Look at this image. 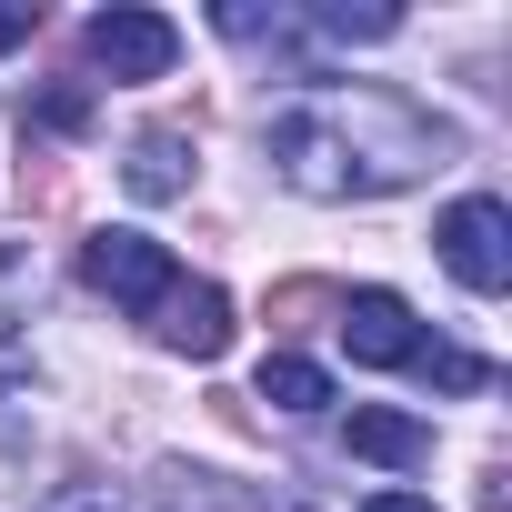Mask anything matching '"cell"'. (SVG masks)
Here are the masks:
<instances>
[{
	"mask_svg": "<svg viewBox=\"0 0 512 512\" xmlns=\"http://www.w3.org/2000/svg\"><path fill=\"white\" fill-rule=\"evenodd\" d=\"M442 121L412 111L402 91L382 81H332V91H302L272 111V171L312 201H372V191H402L442 161Z\"/></svg>",
	"mask_w": 512,
	"mask_h": 512,
	"instance_id": "cell-1",
	"label": "cell"
},
{
	"mask_svg": "<svg viewBox=\"0 0 512 512\" xmlns=\"http://www.w3.org/2000/svg\"><path fill=\"white\" fill-rule=\"evenodd\" d=\"M81 282H91L101 302H121V312H141V322H151V312H161V292H171L181 272H171V251H161L151 231H91V241H81Z\"/></svg>",
	"mask_w": 512,
	"mask_h": 512,
	"instance_id": "cell-2",
	"label": "cell"
},
{
	"mask_svg": "<svg viewBox=\"0 0 512 512\" xmlns=\"http://www.w3.org/2000/svg\"><path fill=\"white\" fill-rule=\"evenodd\" d=\"M432 241H442V262H452V282L462 292H502L512 282V211L492 201V191H472V201H452L442 221H432Z\"/></svg>",
	"mask_w": 512,
	"mask_h": 512,
	"instance_id": "cell-3",
	"label": "cell"
},
{
	"mask_svg": "<svg viewBox=\"0 0 512 512\" xmlns=\"http://www.w3.org/2000/svg\"><path fill=\"white\" fill-rule=\"evenodd\" d=\"M81 61H91V71H111V81H161V71L181 61V31H171L161 11H91Z\"/></svg>",
	"mask_w": 512,
	"mask_h": 512,
	"instance_id": "cell-4",
	"label": "cell"
},
{
	"mask_svg": "<svg viewBox=\"0 0 512 512\" xmlns=\"http://www.w3.org/2000/svg\"><path fill=\"white\" fill-rule=\"evenodd\" d=\"M342 342H352V362H372V372H412L422 352H432V332L412 322V302L402 292H342Z\"/></svg>",
	"mask_w": 512,
	"mask_h": 512,
	"instance_id": "cell-5",
	"label": "cell"
},
{
	"mask_svg": "<svg viewBox=\"0 0 512 512\" xmlns=\"http://www.w3.org/2000/svg\"><path fill=\"white\" fill-rule=\"evenodd\" d=\"M151 332H161L171 352H191V362H221V352H231V292H221V282H171L161 312H151Z\"/></svg>",
	"mask_w": 512,
	"mask_h": 512,
	"instance_id": "cell-6",
	"label": "cell"
},
{
	"mask_svg": "<svg viewBox=\"0 0 512 512\" xmlns=\"http://www.w3.org/2000/svg\"><path fill=\"white\" fill-rule=\"evenodd\" d=\"M181 151H191L181 131H141V141H131V161H121V181H131L141 201H171V191H191V171H181Z\"/></svg>",
	"mask_w": 512,
	"mask_h": 512,
	"instance_id": "cell-7",
	"label": "cell"
},
{
	"mask_svg": "<svg viewBox=\"0 0 512 512\" xmlns=\"http://www.w3.org/2000/svg\"><path fill=\"white\" fill-rule=\"evenodd\" d=\"M352 452L362 462H432V422H412V412H352Z\"/></svg>",
	"mask_w": 512,
	"mask_h": 512,
	"instance_id": "cell-8",
	"label": "cell"
},
{
	"mask_svg": "<svg viewBox=\"0 0 512 512\" xmlns=\"http://www.w3.org/2000/svg\"><path fill=\"white\" fill-rule=\"evenodd\" d=\"M161 512H272V502L221 472H161Z\"/></svg>",
	"mask_w": 512,
	"mask_h": 512,
	"instance_id": "cell-9",
	"label": "cell"
},
{
	"mask_svg": "<svg viewBox=\"0 0 512 512\" xmlns=\"http://www.w3.org/2000/svg\"><path fill=\"white\" fill-rule=\"evenodd\" d=\"M262 402H272V412H332V372L302 362V352H272V362H262Z\"/></svg>",
	"mask_w": 512,
	"mask_h": 512,
	"instance_id": "cell-10",
	"label": "cell"
},
{
	"mask_svg": "<svg viewBox=\"0 0 512 512\" xmlns=\"http://www.w3.org/2000/svg\"><path fill=\"white\" fill-rule=\"evenodd\" d=\"M312 31H322V41H392V31H402V11H342V0H322Z\"/></svg>",
	"mask_w": 512,
	"mask_h": 512,
	"instance_id": "cell-11",
	"label": "cell"
},
{
	"mask_svg": "<svg viewBox=\"0 0 512 512\" xmlns=\"http://www.w3.org/2000/svg\"><path fill=\"white\" fill-rule=\"evenodd\" d=\"M31 282H41V272H31V251H21L11 231H0V342H11V312L31 302Z\"/></svg>",
	"mask_w": 512,
	"mask_h": 512,
	"instance_id": "cell-12",
	"label": "cell"
},
{
	"mask_svg": "<svg viewBox=\"0 0 512 512\" xmlns=\"http://www.w3.org/2000/svg\"><path fill=\"white\" fill-rule=\"evenodd\" d=\"M272 312H282V322H322V312L342 322V292H332V282H282V292H272Z\"/></svg>",
	"mask_w": 512,
	"mask_h": 512,
	"instance_id": "cell-13",
	"label": "cell"
},
{
	"mask_svg": "<svg viewBox=\"0 0 512 512\" xmlns=\"http://www.w3.org/2000/svg\"><path fill=\"white\" fill-rule=\"evenodd\" d=\"M41 512H121V502H111V492H101V482H71V492H51V502H41Z\"/></svg>",
	"mask_w": 512,
	"mask_h": 512,
	"instance_id": "cell-14",
	"label": "cell"
},
{
	"mask_svg": "<svg viewBox=\"0 0 512 512\" xmlns=\"http://www.w3.org/2000/svg\"><path fill=\"white\" fill-rule=\"evenodd\" d=\"M31 31H41V11H0V51H21Z\"/></svg>",
	"mask_w": 512,
	"mask_h": 512,
	"instance_id": "cell-15",
	"label": "cell"
},
{
	"mask_svg": "<svg viewBox=\"0 0 512 512\" xmlns=\"http://www.w3.org/2000/svg\"><path fill=\"white\" fill-rule=\"evenodd\" d=\"M362 512H432V502H422V492H372Z\"/></svg>",
	"mask_w": 512,
	"mask_h": 512,
	"instance_id": "cell-16",
	"label": "cell"
},
{
	"mask_svg": "<svg viewBox=\"0 0 512 512\" xmlns=\"http://www.w3.org/2000/svg\"><path fill=\"white\" fill-rule=\"evenodd\" d=\"M21 382V342H0V392H11Z\"/></svg>",
	"mask_w": 512,
	"mask_h": 512,
	"instance_id": "cell-17",
	"label": "cell"
}]
</instances>
